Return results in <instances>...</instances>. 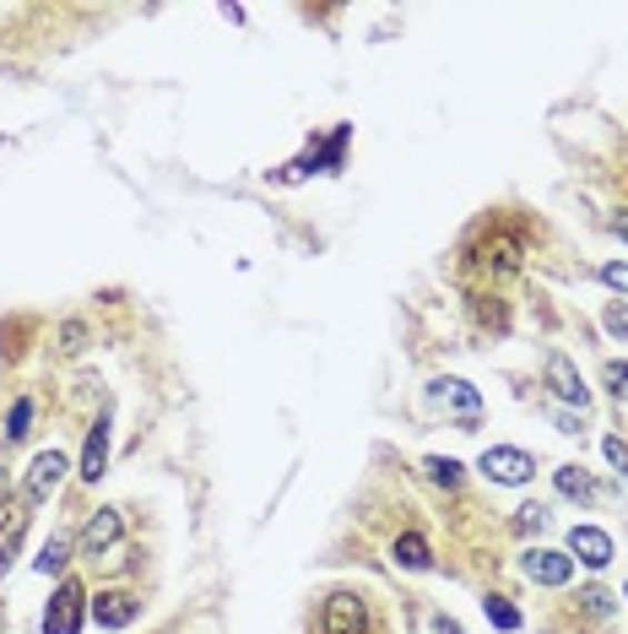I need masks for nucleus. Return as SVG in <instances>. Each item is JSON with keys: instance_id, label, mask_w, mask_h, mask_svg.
Returning a JSON list of instances; mask_svg holds the SVG:
<instances>
[{"instance_id": "8", "label": "nucleus", "mask_w": 628, "mask_h": 634, "mask_svg": "<svg viewBox=\"0 0 628 634\" xmlns=\"http://www.w3.org/2000/svg\"><path fill=\"white\" fill-rule=\"evenodd\" d=\"M28 494L22 499H0V575H6V564H11V553L22 543V532H28Z\"/></svg>"}, {"instance_id": "3", "label": "nucleus", "mask_w": 628, "mask_h": 634, "mask_svg": "<svg viewBox=\"0 0 628 634\" xmlns=\"http://www.w3.org/2000/svg\"><path fill=\"white\" fill-rule=\"evenodd\" d=\"M520 575L537 581V586H569V581H575V558H569V553H552V548H526Z\"/></svg>"}, {"instance_id": "23", "label": "nucleus", "mask_w": 628, "mask_h": 634, "mask_svg": "<svg viewBox=\"0 0 628 634\" xmlns=\"http://www.w3.org/2000/svg\"><path fill=\"white\" fill-rule=\"evenodd\" d=\"M607 390H612L618 402H624V396H628V364H618V358L607 364Z\"/></svg>"}, {"instance_id": "21", "label": "nucleus", "mask_w": 628, "mask_h": 634, "mask_svg": "<svg viewBox=\"0 0 628 634\" xmlns=\"http://www.w3.org/2000/svg\"><path fill=\"white\" fill-rule=\"evenodd\" d=\"M580 602H586V613H596V618H607V613H612V607H618V596L596 592V586H590V592L580 596Z\"/></svg>"}, {"instance_id": "19", "label": "nucleus", "mask_w": 628, "mask_h": 634, "mask_svg": "<svg viewBox=\"0 0 628 634\" xmlns=\"http://www.w3.org/2000/svg\"><path fill=\"white\" fill-rule=\"evenodd\" d=\"M515 526L537 537V532H542V526H547V509H542V505H526V509H515Z\"/></svg>"}, {"instance_id": "26", "label": "nucleus", "mask_w": 628, "mask_h": 634, "mask_svg": "<svg viewBox=\"0 0 628 634\" xmlns=\"http://www.w3.org/2000/svg\"><path fill=\"white\" fill-rule=\"evenodd\" d=\"M82 337H87V331H82V326H77V320H71V326H66V347L77 353V347H82Z\"/></svg>"}, {"instance_id": "22", "label": "nucleus", "mask_w": 628, "mask_h": 634, "mask_svg": "<svg viewBox=\"0 0 628 634\" xmlns=\"http://www.w3.org/2000/svg\"><path fill=\"white\" fill-rule=\"evenodd\" d=\"M601 456H607V462H612V466H618V472L628 477V445L618 439V434H612V439H601Z\"/></svg>"}, {"instance_id": "11", "label": "nucleus", "mask_w": 628, "mask_h": 634, "mask_svg": "<svg viewBox=\"0 0 628 634\" xmlns=\"http://www.w3.org/2000/svg\"><path fill=\"white\" fill-rule=\"evenodd\" d=\"M120 526H126V521H120V509H98V515L82 526V553H87V558H98V553L114 548V543H120Z\"/></svg>"}, {"instance_id": "1", "label": "nucleus", "mask_w": 628, "mask_h": 634, "mask_svg": "<svg viewBox=\"0 0 628 634\" xmlns=\"http://www.w3.org/2000/svg\"><path fill=\"white\" fill-rule=\"evenodd\" d=\"M82 618H87L82 581H60L54 602L43 607V634H82Z\"/></svg>"}, {"instance_id": "15", "label": "nucleus", "mask_w": 628, "mask_h": 634, "mask_svg": "<svg viewBox=\"0 0 628 634\" xmlns=\"http://www.w3.org/2000/svg\"><path fill=\"white\" fill-rule=\"evenodd\" d=\"M66 558H71V543H66V537H49L43 553H39V575H60V569H66Z\"/></svg>"}, {"instance_id": "4", "label": "nucleus", "mask_w": 628, "mask_h": 634, "mask_svg": "<svg viewBox=\"0 0 628 634\" xmlns=\"http://www.w3.org/2000/svg\"><path fill=\"white\" fill-rule=\"evenodd\" d=\"M477 466H482L494 483H509V488H515V483H531V472H537L531 456H526V450H515V445H494V450H482V462H477Z\"/></svg>"}, {"instance_id": "16", "label": "nucleus", "mask_w": 628, "mask_h": 634, "mask_svg": "<svg viewBox=\"0 0 628 634\" xmlns=\"http://www.w3.org/2000/svg\"><path fill=\"white\" fill-rule=\"evenodd\" d=\"M28 423H33V402L22 396V402L6 413V439H11V445H17V439H28Z\"/></svg>"}, {"instance_id": "13", "label": "nucleus", "mask_w": 628, "mask_h": 634, "mask_svg": "<svg viewBox=\"0 0 628 634\" xmlns=\"http://www.w3.org/2000/svg\"><path fill=\"white\" fill-rule=\"evenodd\" d=\"M396 564H407V569H428L433 558H428V543H422L418 532H401L396 537Z\"/></svg>"}, {"instance_id": "10", "label": "nucleus", "mask_w": 628, "mask_h": 634, "mask_svg": "<svg viewBox=\"0 0 628 634\" xmlns=\"http://www.w3.org/2000/svg\"><path fill=\"white\" fill-rule=\"evenodd\" d=\"M92 618H98V630H130L141 618V602L126 592H103L92 602Z\"/></svg>"}, {"instance_id": "14", "label": "nucleus", "mask_w": 628, "mask_h": 634, "mask_svg": "<svg viewBox=\"0 0 628 634\" xmlns=\"http://www.w3.org/2000/svg\"><path fill=\"white\" fill-rule=\"evenodd\" d=\"M558 494H569V499L590 505V499H596V483H590L580 466H564V472H558Z\"/></svg>"}, {"instance_id": "7", "label": "nucleus", "mask_w": 628, "mask_h": 634, "mask_svg": "<svg viewBox=\"0 0 628 634\" xmlns=\"http://www.w3.org/2000/svg\"><path fill=\"white\" fill-rule=\"evenodd\" d=\"M326 634H369V613L352 592H336L326 602Z\"/></svg>"}, {"instance_id": "17", "label": "nucleus", "mask_w": 628, "mask_h": 634, "mask_svg": "<svg viewBox=\"0 0 628 634\" xmlns=\"http://www.w3.org/2000/svg\"><path fill=\"white\" fill-rule=\"evenodd\" d=\"M482 613H488V618H494V630H504V634L520 630V613H515L504 596H488V602H482Z\"/></svg>"}, {"instance_id": "28", "label": "nucleus", "mask_w": 628, "mask_h": 634, "mask_svg": "<svg viewBox=\"0 0 628 634\" xmlns=\"http://www.w3.org/2000/svg\"><path fill=\"white\" fill-rule=\"evenodd\" d=\"M624 596H628V592H624Z\"/></svg>"}, {"instance_id": "24", "label": "nucleus", "mask_w": 628, "mask_h": 634, "mask_svg": "<svg viewBox=\"0 0 628 634\" xmlns=\"http://www.w3.org/2000/svg\"><path fill=\"white\" fill-rule=\"evenodd\" d=\"M607 326H612V331H628V309H618V304H612V309H607Z\"/></svg>"}, {"instance_id": "27", "label": "nucleus", "mask_w": 628, "mask_h": 634, "mask_svg": "<svg viewBox=\"0 0 628 634\" xmlns=\"http://www.w3.org/2000/svg\"><path fill=\"white\" fill-rule=\"evenodd\" d=\"M618 239H628V211H624V217H618Z\"/></svg>"}, {"instance_id": "12", "label": "nucleus", "mask_w": 628, "mask_h": 634, "mask_svg": "<svg viewBox=\"0 0 628 634\" xmlns=\"http://www.w3.org/2000/svg\"><path fill=\"white\" fill-rule=\"evenodd\" d=\"M109 472V423H92L87 428V445H82V477L98 483Z\"/></svg>"}, {"instance_id": "18", "label": "nucleus", "mask_w": 628, "mask_h": 634, "mask_svg": "<svg viewBox=\"0 0 628 634\" xmlns=\"http://www.w3.org/2000/svg\"><path fill=\"white\" fill-rule=\"evenodd\" d=\"M428 477L445 483V488H456V483H461V462H450V456H428Z\"/></svg>"}, {"instance_id": "5", "label": "nucleus", "mask_w": 628, "mask_h": 634, "mask_svg": "<svg viewBox=\"0 0 628 634\" xmlns=\"http://www.w3.org/2000/svg\"><path fill=\"white\" fill-rule=\"evenodd\" d=\"M433 402L445 413H456L461 428H477V418H482V396H477V385L466 380H433Z\"/></svg>"}, {"instance_id": "20", "label": "nucleus", "mask_w": 628, "mask_h": 634, "mask_svg": "<svg viewBox=\"0 0 628 634\" xmlns=\"http://www.w3.org/2000/svg\"><path fill=\"white\" fill-rule=\"evenodd\" d=\"M601 283H607L612 294L628 298V266H624V260H607V266H601Z\"/></svg>"}, {"instance_id": "9", "label": "nucleus", "mask_w": 628, "mask_h": 634, "mask_svg": "<svg viewBox=\"0 0 628 634\" xmlns=\"http://www.w3.org/2000/svg\"><path fill=\"white\" fill-rule=\"evenodd\" d=\"M66 456L60 450H43V456H33V466H28V499L39 505V499H49L60 483H66Z\"/></svg>"}, {"instance_id": "2", "label": "nucleus", "mask_w": 628, "mask_h": 634, "mask_svg": "<svg viewBox=\"0 0 628 634\" xmlns=\"http://www.w3.org/2000/svg\"><path fill=\"white\" fill-rule=\"evenodd\" d=\"M542 380H547V390L558 396V402H575V413H586L590 407V390H586V380H580V369L564 358V353H547V364H542Z\"/></svg>"}, {"instance_id": "25", "label": "nucleus", "mask_w": 628, "mask_h": 634, "mask_svg": "<svg viewBox=\"0 0 628 634\" xmlns=\"http://www.w3.org/2000/svg\"><path fill=\"white\" fill-rule=\"evenodd\" d=\"M433 634H466V630L456 624V618H445V613H439V618H433Z\"/></svg>"}, {"instance_id": "6", "label": "nucleus", "mask_w": 628, "mask_h": 634, "mask_svg": "<svg viewBox=\"0 0 628 634\" xmlns=\"http://www.w3.org/2000/svg\"><path fill=\"white\" fill-rule=\"evenodd\" d=\"M569 558H580L586 569H607L612 564V537L601 526H575L569 532Z\"/></svg>"}]
</instances>
